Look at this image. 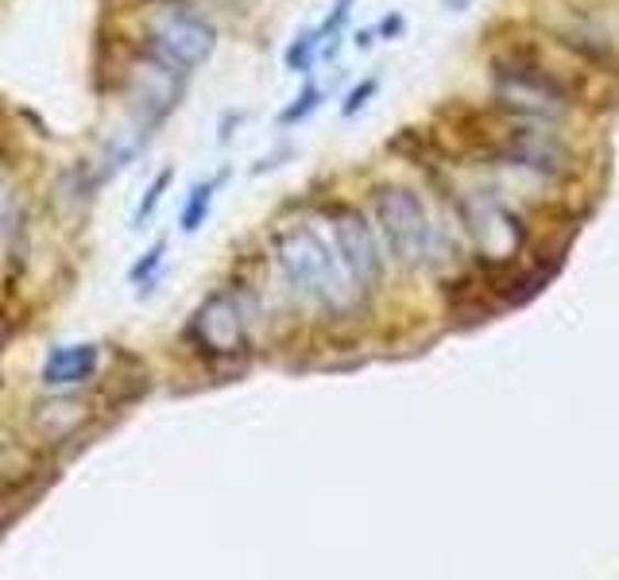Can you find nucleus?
Segmentation results:
<instances>
[{
  "mask_svg": "<svg viewBox=\"0 0 619 580\" xmlns=\"http://www.w3.org/2000/svg\"><path fill=\"white\" fill-rule=\"evenodd\" d=\"M275 263L283 271V278L291 283L294 295H302L306 303H314L318 310L349 314L357 306V286H352L349 271H345L337 248H329V240L310 225H291V229L275 232Z\"/></svg>",
  "mask_w": 619,
  "mask_h": 580,
  "instance_id": "nucleus-1",
  "label": "nucleus"
},
{
  "mask_svg": "<svg viewBox=\"0 0 619 580\" xmlns=\"http://www.w3.org/2000/svg\"><path fill=\"white\" fill-rule=\"evenodd\" d=\"M139 27H144V47L182 66L187 75L210 62L213 47H217V27L182 0H151Z\"/></svg>",
  "mask_w": 619,
  "mask_h": 580,
  "instance_id": "nucleus-2",
  "label": "nucleus"
},
{
  "mask_svg": "<svg viewBox=\"0 0 619 580\" xmlns=\"http://www.w3.org/2000/svg\"><path fill=\"white\" fill-rule=\"evenodd\" d=\"M372 213L375 225H380L383 248L399 268H423L430 263L434 244H438V232L430 225V213H426L423 197L410 186H380L372 194Z\"/></svg>",
  "mask_w": 619,
  "mask_h": 580,
  "instance_id": "nucleus-3",
  "label": "nucleus"
},
{
  "mask_svg": "<svg viewBox=\"0 0 619 580\" xmlns=\"http://www.w3.org/2000/svg\"><path fill=\"white\" fill-rule=\"evenodd\" d=\"M457 217L488 271H504L519 260L522 244H527V225L499 202V194L476 190V194L457 197Z\"/></svg>",
  "mask_w": 619,
  "mask_h": 580,
  "instance_id": "nucleus-4",
  "label": "nucleus"
},
{
  "mask_svg": "<svg viewBox=\"0 0 619 580\" xmlns=\"http://www.w3.org/2000/svg\"><path fill=\"white\" fill-rule=\"evenodd\" d=\"M329 232H334V248L341 255L345 271H349L352 286L360 295H372L383 278V255L368 217L352 205H334L329 209Z\"/></svg>",
  "mask_w": 619,
  "mask_h": 580,
  "instance_id": "nucleus-5",
  "label": "nucleus"
},
{
  "mask_svg": "<svg viewBox=\"0 0 619 580\" xmlns=\"http://www.w3.org/2000/svg\"><path fill=\"white\" fill-rule=\"evenodd\" d=\"M496 159L515 171H530L538 179H565L573 171V156L562 139L538 121H519L496 144Z\"/></svg>",
  "mask_w": 619,
  "mask_h": 580,
  "instance_id": "nucleus-6",
  "label": "nucleus"
},
{
  "mask_svg": "<svg viewBox=\"0 0 619 580\" xmlns=\"http://www.w3.org/2000/svg\"><path fill=\"white\" fill-rule=\"evenodd\" d=\"M190 341L198 344L202 356L233 360L248 352V326L233 295H210L190 318Z\"/></svg>",
  "mask_w": 619,
  "mask_h": 580,
  "instance_id": "nucleus-7",
  "label": "nucleus"
},
{
  "mask_svg": "<svg viewBox=\"0 0 619 580\" xmlns=\"http://www.w3.org/2000/svg\"><path fill=\"white\" fill-rule=\"evenodd\" d=\"M98 360H101L98 344H63V349H55L47 356L40 379L47 387H78L86 379H93Z\"/></svg>",
  "mask_w": 619,
  "mask_h": 580,
  "instance_id": "nucleus-8",
  "label": "nucleus"
},
{
  "mask_svg": "<svg viewBox=\"0 0 619 580\" xmlns=\"http://www.w3.org/2000/svg\"><path fill=\"white\" fill-rule=\"evenodd\" d=\"M221 182H225V174H213V179H205V182H198L194 190H190V197H187V205H182V232H198L205 225V217H210V205H213V197H217V190H221Z\"/></svg>",
  "mask_w": 619,
  "mask_h": 580,
  "instance_id": "nucleus-9",
  "label": "nucleus"
},
{
  "mask_svg": "<svg viewBox=\"0 0 619 580\" xmlns=\"http://www.w3.org/2000/svg\"><path fill=\"white\" fill-rule=\"evenodd\" d=\"M318 47H322L318 32H302L299 39L286 47V55H283L286 70H294V75H310V66H314V55H318Z\"/></svg>",
  "mask_w": 619,
  "mask_h": 580,
  "instance_id": "nucleus-10",
  "label": "nucleus"
},
{
  "mask_svg": "<svg viewBox=\"0 0 619 580\" xmlns=\"http://www.w3.org/2000/svg\"><path fill=\"white\" fill-rule=\"evenodd\" d=\"M322 105V90L314 82L306 86V90L299 93V98H294V105H286L283 113H279V124H299V121H306L310 113H314V109Z\"/></svg>",
  "mask_w": 619,
  "mask_h": 580,
  "instance_id": "nucleus-11",
  "label": "nucleus"
},
{
  "mask_svg": "<svg viewBox=\"0 0 619 580\" xmlns=\"http://www.w3.org/2000/svg\"><path fill=\"white\" fill-rule=\"evenodd\" d=\"M171 179H175V171H164V174H155V179H151V186H147L144 202H139V209H136V229H139V225H144L147 217H151V213H155V205H159V197L167 194Z\"/></svg>",
  "mask_w": 619,
  "mask_h": 580,
  "instance_id": "nucleus-12",
  "label": "nucleus"
},
{
  "mask_svg": "<svg viewBox=\"0 0 619 580\" xmlns=\"http://www.w3.org/2000/svg\"><path fill=\"white\" fill-rule=\"evenodd\" d=\"M12 213H16V186H12L9 171L0 163V240L12 229Z\"/></svg>",
  "mask_w": 619,
  "mask_h": 580,
  "instance_id": "nucleus-13",
  "label": "nucleus"
},
{
  "mask_svg": "<svg viewBox=\"0 0 619 580\" xmlns=\"http://www.w3.org/2000/svg\"><path fill=\"white\" fill-rule=\"evenodd\" d=\"M164 255H167V240H155L151 248L144 252V260L139 263H132V271H128V283H147L151 278V271L164 263Z\"/></svg>",
  "mask_w": 619,
  "mask_h": 580,
  "instance_id": "nucleus-14",
  "label": "nucleus"
},
{
  "mask_svg": "<svg viewBox=\"0 0 619 580\" xmlns=\"http://www.w3.org/2000/svg\"><path fill=\"white\" fill-rule=\"evenodd\" d=\"M375 90H380V82H375V78H364V82H360L357 90H352L349 98H345V105H341V116H357L360 109L368 105V98H372Z\"/></svg>",
  "mask_w": 619,
  "mask_h": 580,
  "instance_id": "nucleus-15",
  "label": "nucleus"
},
{
  "mask_svg": "<svg viewBox=\"0 0 619 580\" xmlns=\"http://www.w3.org/2000/svg\"><path fill=\"white\" fill-rule=\"evenodd\" d=\"M403 32V16H387L380 24V35H387V39H392V35H399Z\"/></svg>",
  "mask_w": 619,
  "mask_h": 580,
  "instance_id": "nucleus-16",
  "label": "nucleus"
},
{
  "mask_svg": "<svg viewBox=\"0 0 619 580\" xmlns=\"http://www.w3.org/2000/svg\"><path fill=\"white\" fill-rule=\"evenodd\" d=\"M372 35H375V32H360V35H357V47H360V50L372 47Z\"/></svg>",
  "mask_w": 619,
  "mask_h": 580,
  "instance_id": "nucleus-17",
  "label": "nucleus"
},
{
  "mask_svg": "<svg viewBox=\"0 0 619 580\" xmlns=\"http://www.w3.org/2000/svg\"><path fill=\"white\" fill-rule=\"evenodd\" d=\"M446 4H449V9H461V4H464V0H446Z\"/></svg>",
  "mask_w": 619,
  "mask_h": 580,
  "instance_id": "nucleus-18",
  "label": "nucleus"
}]
</instances>
